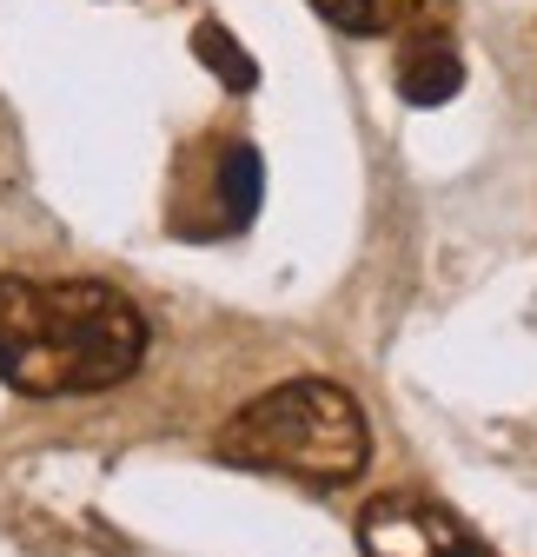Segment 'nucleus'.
I'll return each mask as SVG.
<instances>
[{"mask_svg":"<svg viewBox=\"0 0 537 557\" xmlns=\"http://www.w3.org/2000/svg\"><path fill=\"white\" fill-rule=\"evenodd\" d=\"M220 458L246 471H273L299 484H352L372 458L365 411L332 379H292L252 398L220 432Z\"/></svg>","mask_w":537,"mask_h":557,"instance_id":"2","label":"nucleus"},{"mask_svg":"<svg viewBox=\"0 0 537 557\" xmlns=\"http://www.w3.org/2000/svg\"><path fill=\"white\" fill-rule=\"evenodd\" d=\"M192 53L207 60V66H213V74H220V81H226L233 94H246V87L259 81V66H252V53H246V47H239V40H233V34L220 27V21H207V27L192 34Z\"/></svg>","mask_w":537,"mask_h":557,"instance_id":"7","label":"nucleus"},{"mask_svg":"<svg viewBox=\"0 0 537 557\" xmlns=\"http://www.w3.org/2000/svg\"><path fill=\"white\" fill-rule=\"evenodd\" d=\"M464 87V60L451 47V34H405L398 40V94L412 107H445Z\"/></svg>","mask_w":537,"mask_h":557,"instance_id":"5","label":"nucleus"},{"mask_svg":"<svg viewBox=\"0 0 537 557\" xmlns=\"http://www.w3.org/2000/svg\"><path fill=\"white\" fill-rule=\"evenodd\" d=\"M259 206V153L246 147V139H233V147L220 153V233L246 226Z\"/></svg>","mask_w":537,"mask_h":557,"instance_id":"6","label":"nucleus"},{"mask_svg":"<svg viewBox=\"0 0 537 557\" xmlns=\"http://www.w3.org/2000/svg\"><path fill=\"white\" fill-rule=\"evenodd\" d=\"M359 550L365 557H491L445 505L405 498V492L372 498L359 511Z\"/></svg>","mask_w":537,"mask_h":557,"instance_id":"3","label":"nucleus"},{"mask_svg":"<svg viewBox=\"0 0 537 557\" xmlns=\"http://www.w3.org/2000/svg\"><path fill=\"white\" fill-rule=\"evenodd\" d=\"M312 8L339 27V34L405 40V34H438V27H451V8H458V0H312Z\"/></svg>","mask_w":537,"mask_h":557,"instance_id":"4","label":"nucleus"},{"mask_svg":"<svg viewBox=\"0 0 537 557\" xmlns=\"http://www.w3.org/2000/svg\"><path fill=\"white\" fill-rule=\"evenodd\" d=\"M147 359V319L100 278H0V379L27 398L126 385Z\"/></svg>","mask_w":537,"mask_h":557,"instance_id":"1","label":"nucleus"}]
</instances>
